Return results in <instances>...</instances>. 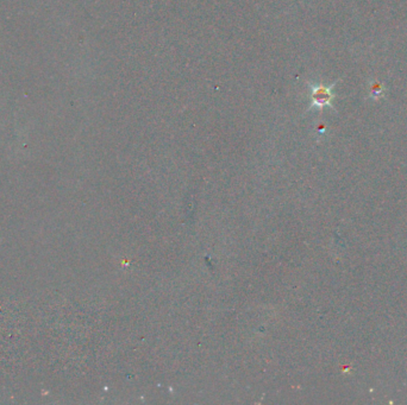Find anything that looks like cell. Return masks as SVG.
Returning a JSON list of instances; mask_svg holds the SVG:
<instances>
[{
	"instance_id": "1",
	"label": "cell",
	"mask_w": 407,
	"mask_h": 405,
	"mask_svg": "<svg viewBox=\"0 0 407 405\" xmlns=\"http://www.w3.org/2000/svg\"><path fill=\"white\" fill-rule=\"evenodd\" d=\"M336 83L337 81H335L332 84H329V86L323 83H310L311 105L307 111H322L325 107L333 110V100L336 98L335 93H333V88H335Z\"/></svg>"
}]
</instances>
